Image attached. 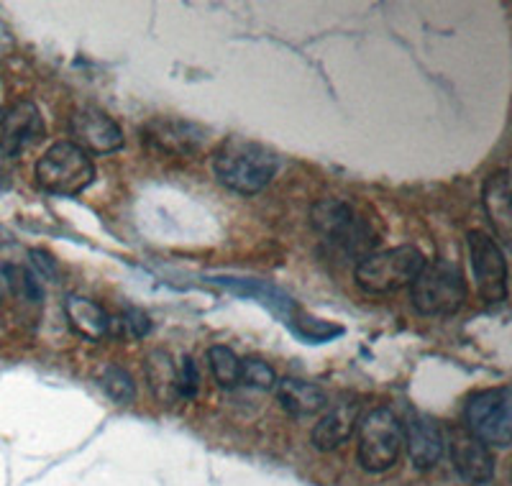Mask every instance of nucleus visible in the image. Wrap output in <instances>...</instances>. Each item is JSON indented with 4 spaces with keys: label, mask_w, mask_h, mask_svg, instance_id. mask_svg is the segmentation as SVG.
I'll return each instance as SVG.
<instances>
[{
    "label": "nucleus",
    "mask_w": 512,
    "mask_h": 486,
    "mask_svg": "<svg viewBox=\"0 0 512 486\" xmlns=\"http://www.w3.org/2000/svg\"><path fill=\"white\" fill-rule=\"evenodd\" d=\"M277 169H280V159L274 151L241 136L223 141L213 157V172L218 182L239 195L262 192L272 182Z\"/></svg>",
    "instance_id": "nucleus-1"
},
{
    "label": "nucleus",
    "mask_w": 512,
    "mask_h": 486,
    "mask_svg": "<svg viewBox=\"0 0 512 486\" xmlns=\"http://www.w3.org/2000/svg\"><path fill=\"white\" fill-rule=\"evenodd\" d=\"M310 220L323 241L349 256L364 259L367 251H372L379 241L377 233L372 231V223L344 200H323L313 208Z\"/></svg>",
    "instance_id": "nucleus-2"
},
{
    "label": "nucleus",
    "mask_w": 512,
    "mask_h": 486,
    "mask_svg": "<svg viewBox=\"0 0 512 486\" xmlns=\"http://www.w3.org/2000/svg\"><path fill=\"white\" fill-rule=\"evenodd\" d=\"M423 267L425 256L415 246H397L364 256L356 264L354 279L367 295H390L402 287H410Z\"/></svg>",
    "instance_id": "nucleus-3"
},
{
    "label": "nucleus",
    "mask_w": 512,
    "mask_h": 486,
    "mask_svg": "<svg viewBox=\"0 0 512 486\" xmlns=\"http://www.w3.org/2000/svg\"><path fill=\"white\" fill-rule=\"evenodd\" d=\"M95 180L93 159L72 141L49 146L36 162V182L41 190L59 197H75L88 190Z\"/></svg>",
    "instance_id": "nucleus-4"
},
{
    "label": "nucleus",
    "mask_w": 512,
    "mask_h": 486,
    "mask_svg": "<svg viewBox=\"0 0 512 486\" xmlns=\"http://www.w3.org/2000/svg\"><path fill=\"white\" fill-rule=\"evenodd\" d=\"M410 300L420 315H454L466 300V279L456 264L431 261L410 284Z\"/></svg>",
    "instance_id": "nucleus-5"
},
{
    "label": "nucleus",
    "mask_w": 512,
    "mask_h": 486,
    "mask_svg": "<svg viewBox=\"0 0 512 486\" xmlns=\"http://www.w3.org/2000/svg\"><path fill=\"white\" fill-rule=\"evenodd\" d=\"M402 448V423L387 407L369 412L359 425V456L361 469L382 474L397 463Z\"/></svg>",
    "instance_id": "nucleus-6"
},
{
    "label": "nucleus",
    "mask_w": 512,
    "mask_h": 486,
    "mask_svg": "<svg viewBox=\"0 0 512 486\" xmlns=\"http://www.w3.org/2000/svg\"><path fill=\"white\" fill-rule=\"evenodd\" d=\"M466 430L479 438L484 446L507 448L512 438L510 415V389L495 387L484 389L469 397L464 410Z\"/></svg>",
    "instance_id": "nucleus-7"
},
{
    "label": "nucleus",
    "mask_w": 512,
    "mask_h": 486,
    "mask_svg": "<svg viewBox=\"0 0 512 486\" xmlns=\"http://www.w3.org/2000/svg\"><path fill=\"white\" fill-rule=\"evenodd\" d=\"M466 251L472 261L479 297L489 305L507 300V261L495 238L482 231H472L466 236Z\"/></svg>",
    "instance_id": "nucleus-8"
},
{
    "label": "nucleus",
    "mask_w": 512,
    "mask_h": 486,
    "mask_svg": "<svg viewBox=\"0 0 512 486\" xmlns=\"http://www.w3.org/2000/svg\"><path fill=\"white\" fill-rule=\"evenodd\" d=\"M41 139H44V118L31 100H21V103L3 110V118H0V151H3V157H21L26 149H31Z\"/></svg>",
    "instance_id": "nucleus-9"
},
{
    "label": "nucleus",
    "mask_w": 512,
    "mask_h": 486,
    "mask_svg": "<svg viewBox=\"0 0 512 486\" xmlns=\"http://www.w3.org/2000/svg\"><path fill=\"white\" fill-rule=\"evenodd\" d=\"M205 131L198 123L180 121V118H157L141 128V144L157 154L172 157H190L203 146Z\"/></svg>",
    "instance_id": "nucleus-10"
},
{
    "label": "nucleus",
    "mask_w": 512,
    "mask_h": 486,
    "mask_svg": "<svg viewBox=\"0 0 512 486\" xmlns=\"http://www.w3.org/2000/svg\"><path fill=\"white\" fill-rule=\"evenodd\" d=\"M72 144L85 154H111L123 146V131L100 108H82L70 118Z\"/></svg>",
    "instance_id": "nucleus-11"
},
{
    "label": "nucleus",
    "mask_w": 512,
    "mask_h": 486,
    "mask_svg": "<svg viewBox=\"0 0 512 486\" xmlns=\"http://www.w3.org/2000/svg\"><path fill=\"white\" fill-rule=\"evenodd\" d=\"M448 448H451L454 469L459 471V476L466 484L479 486L492 481V476H495V458H492V451H489V446H484L482 440L474 438L469 430L451 428Z\"/></svg>",
    "instance_id": "nucleus-12"
},
{
    "label": "nucleus",
    "mask_w": 512,
    "mask_h": 486,
    "mask_svg": "<svg viewBox=\"0 0 512 486\" xmlns=\"http://www.w3.org/2000/svg\"><path fill=\"white\" fill-rule=\"evenodd\" d=\"M402 443H408V456L415 469L428 471L433 469L443 456V440L441 428L433 423L431 417L413 415L402 428Z\"/></svg>",
    "instance_id": "nucleus-13"
},
{
    "label": "nucleus",
    "mask_w": 512,
    "mask_h": 486,
    "mask_svg": "<svg viewBox=\"0 0 512 486\" xmlns=\"http://www.w3.org/2000/svg\"><path fill=\"white\" fill-rule=\"evenodd\" d=\"M356 423H359V405L341 402L318 420V425L313 428V446L318 451H333L354 435Z\"/></svg>",
    "instance_id": "nucleus-14"
},
{
    "label": "nucleus",
    "mask_w": 512,
    "mask_h": 486,
    "mask_svg": "<svg viewBox=\"0 0 512 486\" xmlns=\"http://www.w3.org/2000/svg\"><path fill=\"white\" fill-rule=\"evenodd\" d=\"M484 208H487L489 223L495 228L497 238L502 243H510L512 238V205H510V177L507 172L489 174L482 190Z\"/></svg>",
    "instance_id": "nucleus-15"
},
{
    "label": "nucleus",
    "mask_w": 512,
    "mask_h": 486,
    "mask_svg": "<svg viewBox=\"0 0 512 486\" xmlns=\"http://www.w3.org/2000/svg\"><path fill=\"white\" fill-rule=\"evenodd\" d=\"M64 315L70 320V325L75 328V333H80L82 338L98 343L103 338H108V328H111V315L105 313L98 302H93L90 297L82 295H70L64 300Z\"/></svg>",
    "instance_id": "nucleus-16"
},
{
    "label": "nucleus",
    "mask_w": 512,
    "mask_h": 486,
    "mask_svg": "<svg viewBox=\"0 0 512 486\" xmlns=\"http://www.w3.org/2000/svg\"><path fill=\"white\" fill-rule=\"evenodd\" d=\"M277 397L292 417H313L328 407L326 392L318 384L300 382V379H282Z\"/></svg>",
    "instance_id": "nucleus-17"
},
{
    "label": "nucleus",
    "mask_w": 512,
    "mask_h": 486,
    "mask_svg": "<svg viewBox=\"0 0 512 486\" xmlns=\"http://www.w3.org/2000/svg\"><path fill=\"white\" fill-rule=\"evenodd\" d=\"M146 382L162 405L180 400L177 397V366L172 364L169 353L152 351L146 359Z\"/></svg>",
    "instance_id": "nucleus-18"
},
{
    "label": "nucleus",
    "mask_w": 512,
    "mask_h": 486,
    "mask_svg": "<svg viewBox=\"0 0 512 486\" xmlns=\"http://www.w3.org/2000/svg\"><path fill=\"white\" fill-rule=\"evenodd\" d=\"M208 364H210V371H213V377H216V382L221 384L223 389H233L236 384H239L241 359L231 351V348H226V346L210 348Z\"/></svg>",
    "instance_id": "nucleus-19"
},
{
    "label": "nucleus",
    "mask_w": 512,
    "mask_h": 486,
    "mask_svg": "<svg viewBox=\"0 0 512 486\" xmlns=\"http://www.w3.org/2000/svg\"><path fill=\"white\" fill-rule=\"evenodd\" d=\"M100 387H103V392L108 394L116 405H128V402H134L136 397V384L134 379H131V374L116 364L105 366L103 374H100Z\"/></svg>",
    "instance_id": "nucleus-20"
},
{
    "label": "nucleus",
    "mask_w": 512,
    "mask_h": 486,
    "mask_svg": "<svg viewBox=\"0 0 512 486\" xmlns=\"http://www.w3.org/2000/svg\"><path fill=\"white\" fill-rule=\"evenodd\" d=\"M3 272H6L8 284H11V290L16 292V295H21L24 300H29V302L44 300V290H41L39 279H36V274H31L29 269L11 267V264H8Z\"/></svg>",
    "instance_id": "nucleus-21"
},
{
    "label": "nucleus",
    "mask_w": 512,
    "mask_h": 486,
    "mask_svg": "<svg viewBox=\"0 0 512 486\" xmlns=\"http://www.w3.org/2000/svg\"><path fill=\"white\" fill-rule=\"evenodd\" d=\"M239 382H244L246 387L254 389H272L277 384V377H274L272 366H267L259 359H246L241 361V377Z\"/></svg>",
    "instance_id": "nucleus-22"
},
{
    "label": "nucleus",
    "mask_w": 512,
    "mask_h": 486,
    "mask_svg": "<svg viewBox=\"0 0 512 486\" xmlns=\"http://www.w3.org/2000/svg\"><path fill=\"white\" fill-rule=\"evenodd\" d=\"M200 387V374H198V366L190 356L182 359V364L177 366V397L180 400H192L195 394H198Z\"/></svg>",
    "instance_id": "nucleus-23"
},
{
    "label": "nucleus",
    "mask_w": 512,
    "mask_h": 486,
    "mask_svg": "<svg viewBox=\"0 0 512 486\" xmlns=\"http://www.w3.org/2000/svg\"><path fill=\"white\" fill-rule=\"evenodd\" d=\"M31 259H34V264L39 267L41 277H54V274H57V264H54V259L47 254V251L34 249L31 251Z\"/></svg>",
    "instance_id": "nucleus-24"
},
{
    "label": "nucleus",
    "mask_w": 512,
    "mask_h": 486,
    "mask_svg": "<svg viewBox=\"0 0 512 486\" xmlns=\"http://www.w3.org/2000/svg\"><path fill=\"white\" fill-rule=\"evenodd\" d=\"M0 118H3V100H0Z\"/></svg>",
    "instance_id": "nucleus-25"
}]
</instances>
